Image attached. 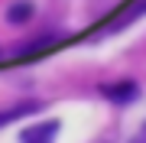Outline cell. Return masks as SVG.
Instances as JSON below:
<instances>
[{
	"instance_id": "cell-1",
	"label": "cell",
	"mask_w": 146,
	"mask_h": 143,
	"mask_svg": "<svg viewBox=\"0 0 146 143\" xmlns=\"http://www.w3.org/2000/svg\"><path fill=\"white\" fill-rule=\"evenodd\" d=\"M101 94L110 104H130L140 98V88H136V81H107V85H101Z\"/></svg>"
},
{
	"instance_id": "cell-2",
	"label": "cell",
	"mask_w": 146,
	"mask_h": 143,
	"mask_svg": "<svg viewBox=\"0 0 146 143\" xmlns=\"http://www.w3.org/2000/svg\"><path fill=\"white\" fill-rule=\"evenodd\" d=\"M55 133H58V120H46V124H36V127L23 130L20 140L23 143H55Z\"/></svg>"
},
{
	"instance_id": "cell-3",
	"label": "cell",
	"mask_w": 146,
	"mask_h": 143,
	"mask_svg": "<svg viewBox=\"0 0 146 143\" xmlns=\"http://www.w3.org/2000/svg\"><path fill=\"white\" fill-rule=\"evenodd\" d=\"M58 39H62L58 33H49V36H36V39H29V43L16 46V49H13V55L26 59V55H33V52H46V49H49V46H55Z\"/></svg>"
},
{
	"instance_id": "cell-4",
	"label": "cell",
	"mask_w": 146,
	"mask_h": 143,
	"mask_svg": "<svg viewBox=\"0 0 146 143\" xmlns=\"http://www.w3.org/2000/svg\"><path fill=\"white\" fill-rule=\"evenodd\" d=\"M33 111H39V101H23V104L10 107V111H0V127L10 124V120H20V117H26V114H33Z\"/></svg>"
},
{
	"instance_id": "cell-5",
	"label": "cell",
	"mask_w": 146,
	"mask_h": 143,
	"mask_svg": "<svg viewBox=\"0 0 146 143\" xmlns=\"http://www.w3.org/2000/svg\"><path fill=\"white\" fill-rule=\"evenodd\" d=\"M29 16H33V3H29V0H16L10 10H7V20H10V23H26Z\"/></svg>"
},
{
	"instance_id": "cell-6",
	"label": "cell",
	"mask_w": 146,
	"mask_h": 143,
	"mask_svg": "<svg viewBox=\"0 0 146 143\" xmlns=\"http://www.w3.org/2000/svg\"><path fill=\"white\" fill-rule=\"evenodd\" d=\"M140 10H146V0H143V7H136V10H133V13H140Z\"/></svg>"
}]
</instances>
